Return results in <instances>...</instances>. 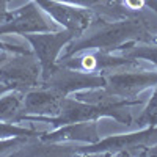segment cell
<instances>
[{"label": "cell", "instance_id": "cell-1", "mask_svg": "<svg viewBox=\"0 0 157 157\" xmlns=\"http://www.w3.org/2000/svg\"><path fill=\"white\" fill-rule=\"evenodd\" d=\"M151 39V32L148 22L138 14L123 16L115 22L104 24L99 30L91 33L86 38L74 41L63 55V60L71 58L72 55L83 50H102L112 52L121 49L124 44L132 46L135 41H148Z\"/></svg>", "mask_w": 157, "mask_h": 157}, {"label": "cell", "instance_id": "cell-2", "mask_svg": "<svg viewBox=\"0 0 157 157\" xmlns=\"http://www.w3.org/2000/svg\"><path fill=\"white\" fill-rule=\"evenodd\" d=\"M157 141V126L146 127L140 132L113 135L96 143L75 148L74 154H102V155H134L140 154V149H146L148 146Z\"/></svg>", "mask_w": 157, "mask_h": 157}, {"label": "cell", "instance_id": "cell-3", "mask_svg": "<svg viewBox=\"0 0 157 157\" xmlns=\"http://www.w3.org/2000/svg\"><path fill=\"white\" fill-rule=\"evenodd\" d=\"M105 75L104 90L116 99H134L143 90L157 85V72H132L115 69Z\"/></svg>", "mask_w": 157, "mask_h": 157}, {"label": "cell", "instance_id": "cell-4", "mask_svg": "<svg viewBox=\"0 0 157 157\" xmlns=\"http://www.w3.org/2000/svg\"><path fill=\"white\" fill-rule=\"evenodd\" d=\"M30 41L35 54L38 57V61L41 64L43 69V80L46 82L47 78L58 69L57 64V57L63 46H66L72 38H75L69 30L64 29L63 32L54 33H39V35H24Z\"/></svg>", "mask_w": 157, "mask_h": 157}, {"label": "cell", "instance_id": "cell-5", "mask_svg": "<svg viewBox=\"0 0 157 157\" xmlns=\"http://www.w3.org/2000/svg\"><path fill=\"white\" fill-rule=\"evenodd\" d=\"M46 86L55 90L57 93L66 98L68 94L77 93L82 90L104 88L105 86V75L58 66V69L46 80Z\"/></svg>", "mask_w": 157, "mask_h": 157}, {"label": "cell", "instance_id": "cell-6", "mask_svg": "<svg viewBox=\"0 0 157 157\" xmlns=\"http://www.w3.org/2000/svg\"><path fill=\"white\" fill-rule=\"evenodd\" d=\"M55 22L63 25L74 36H82L93 21V13L88 8L75 6L60 0H35Z\"/></svg>", "mask_w": 157, "mask_h": 157}, {"label": "cell", "instance_id": "cell-7", "mask_svg": "<svg viewBox=\"0 0 157 157\" xmlns=\"http://www.w3.org/2000/svg\"><path fill=\"white\" fill-rule=\"evenodd\" d=\"M55 32V25L44 14L35 3H27L25 6L10 13V17L0 24V35L3 33H49Z\"/></svg>", "mask_w": 157, "mask_h": 157}, {"label": "cell", "instance_id": "cell-8", "mask_svg": "<svg viewBox=\"0 0 157 157\" xmlns=\"http://www.w3.org/2000/svg\"><path fill=\"white\" fill-rule=\"evenodd\" d=\"M39 64L33 57L25 54V57H16L0 66V82L6 86L30 88L38 83Z\"/></svg>", "mask_w": 157, "mask_h": 157}, {"label": "cell", "instance_id": "cell-9", "mask_svg": "<svg viewBox=\"0 0 157 157\" xmlns=\"http://www.w3.org/2000/svg\"><path fill=\"white\" fill-rule=\"evenodd\" d=\"M138 60L129 58L126 55L123 57H115L110 55V52H102L98 50L94 54H88L82 57H75V58H66L63 63V66L71 68V69H78V71H85V72H94V74H107L115 69H121L129 64H137Z\"/></svg>", "mask_w": 157, "mask_h": 157}, {"label": "cell", "instance_id": "cell-10", "mask_svg": "<svg viewBox=\"0 0 157 157\" xmlns=\"http://www.w3.org/2000/svg\"><path fill=\"white\" fill-rule=\"evenodd\" d=\"M44 141L50 143H64V141H80V143H96L101 140L99 127L96 121H80V123H68L60 129L54 130L47 135H43Z\"/></svg>", "mask_w": 157, "mask_h": 157}, {"label": "cell", "instance_id": "cell-11", "mask_svg": "<svg viewBox=\"0 0 157 157\" xmlns=\"http://www.w3.org/2000/svg\"><path fill=\"white\" fill-rule=\"evenodd\" d=\"M64 96L52 88L32 91L25 98V112L36 115H57Z\"/></svg>", "mask_w": 157, "mask_h": 157}, {"label": "cell", "instance_id": "cell-12", "mask_svg": "<svg viewBox=\"0 0 157 157\" xmlns=\"http://www.w3.org/2000/svg\"><path fill=\"white\" fill-rule=\"evenodd\" d=\"M137 124L138 126H148V127L157 126V88L154 91L151 101L148 102V105L145 107V110L137 118Z\"/></svg>", "mask_w": 157, "mask_h": 157}, {"label": "cell", "instance_id": "cell-13", "mask_svg": "<svg viewBox=\"0 0 157 157\" xmlns=\"http://www.w3.org/2000/svg\"><path fill=\"white\" fill-rule=\"evenodd\" d=\"M124 55L134 60H148L157 66V46H141V47H129Z\"/></svg>", "mask_w": 157, "mask_h": 157}, {"label": "cell", "instance_id": "cell-14", "mask_svg": "<svg viewBox=\"0 0 157 157\" xmlns=\"http://www.w3.org/2000/svg\"><path fill=\"white\" fill-rule=\"evenodd\" d=\"M21 101H22V98L17 93L5 96L2 101H0V118H11V116H14V113L19 110Z\"/></svg>", "mask_w": 157, "mask_h": 157}, {"label": "cell", "instance_id": "cell-15", "mask_svg": "<svg viewBox=\"0 0 157 157\" xmlns=\"http://www.w3.org/2000/svg\"><path fill=\"white\" fill-rule=\"evenodd\" d=\"M10 0H0V22H5L10 17V13L6 11V3Z\"/></svg>", "mask_w": 157, "mask_h": 157}, {"label": "cell", "instance_id": "cell-16", "mask_svg": "<svg viewBox=\"0 0 157 157\" xmlns=\"http://www.w3.org/2000/svg\"><path fill=\"white\" fill-rule=\"evenodd\" d=\"M0 47L2 49H8V50H13V52H19V54H29L25 49H22V47H11V46H6V44H2L0 43Z\"/></svg>", "mask_w": 157, "mask_h": 157}, {"label": "cell", "instance_id": "cell-17", "mask_svg": "<svg viewBox=\"0 0 157 157\" xmlns=\"http://www.w3.org/2000/svg\"><path fill=\"white\" fill-rule=\"evenodd\" d=\"M143 154H146V155H157V141L154 143V145L148 146L146 148V152H143Z\"/></svg>", "mask_w": 157, "mask_h": 157}, {"label": "cell", "instance_id": "cell-18", "mask_svg": "<svg viewBox=\"0 0 157 157\" xmlns=\"http://www.w3.org/2000/svg\"><path fill=\"white\" fill-rule=\"evenodd\" d=\"M16 143H19L17 140H13V141H2L0 143V151H3L5 148H10V146H14Z\"/></svg>", "mask_w": 157, "mask_h": 157}, {"label": "cell", "instance_id": "cell-19", "mask_svg": "<svg viewBox=\"0 0 157 157\" xmlns=\"http://www.w3.org/2000/svg\"><path fill=\"white\" fill-rule=\"evenodd\" d=\"M145 2L149 6V10H152L154 13H157V0H145Z\"/></svg>", "mask_w": 157, "mask_h": 157}, {"label": "cell", "instance_id": "cell-20", "mask_svg": "<svg viewBox=\"0 0 157 157\" xmlns=\"http://www.w3.org/2000/svg\"><path fill=\"white\" fill-rule=\"evenodd\" d=\"M6 88H8L6 85H0V93H3V91H5Z\"/></svg>", "mask_w": 157, "mask_h": 157}]
</instances>
